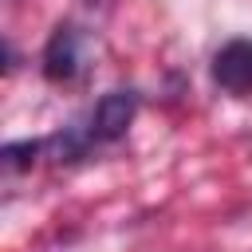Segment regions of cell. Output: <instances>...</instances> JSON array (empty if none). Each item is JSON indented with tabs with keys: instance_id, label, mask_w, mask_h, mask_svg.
Listing matches in <instances>:
<instances>
[{
	"instance_id": "6da1fadb",
	"label": "cell",
	"mask_w": 252,
	"mask_h": 252,
	"mask_svg": "<svg viewBox=\"0 0 252 252\" xmlns=\"http://www.w3.org/2000/svg\"><path fill=\"white\" fill-rule=\"evenodd\" d=\"M130 118H134V94L110 91L106 98H98V106L87 114V122L67 134V154H83V150H91V146H98V142L118 138V134L130 126Z\"/></svg>"
},
{
	"instance_id": "7a4b0ae2",
	"label": "cell",
	"mask_w": 252,
	"mask_h": 252,
	"mask_svg": "<svg viewBox=\"0 0 252 252\" xmlns=\"http://www.w3.org/2000/svg\"><path fill=\"white\" fill-rule=\"evenodd\" d=\"M213 79H217L228 94H236V98L252 94V39H244V35L228 39V43L213 55Z\"/></svg>"
},
{
	"instance_id": "3957f363",
	"label": "cell",
	"mask_w": 252,
	"mask_h": 252,
	"mask_svg": "<svg viewBox=\"0 0 252 252\" xmlns=\"http://www.w3.org/2000/svg\"><path fill=\"white\" fill-rule=\"evenodd\" d=\"M43 71L51 79H75L83 71V43L75 28H55L47 51H43Z\"/></svg>"
}]
</instances>
